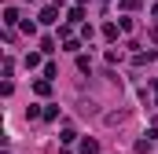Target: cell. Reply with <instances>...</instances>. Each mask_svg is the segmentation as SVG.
I'll return each instance as SVG.
<instances>
[{
  "mask_svg": "<svg viewBox=\"0 0 158 154\" xmlns=\"http://www.w3.org/2000/svg\"><path fill=\"white\" fill-rule=\"evenodd\" d=\"M77 154H99V143H96L92 136H85V140L77 143Z\"/></svg>",
  "mask_w": 158,
  "mask_h": 154,
  "instance_id": "1",
  "label": "cell"
},
{
  "mask_svg": "<svg viewBox=\"0 0 158 154\" xmlns=\"http://www.w3.org/2000/svg\"><path fill=\"white\" fill-rule=\"evenodd\" d=\"M40 22H44V26H55V22H59V7H55V4L44 7V11H40Z\"/></svg>",
  "mask_w": 158,
  "mask_h": 154,
  "instance_id": "2",
  "label": "cell"
},
{
  "mask_svg": "<svg viewBox=\"0 0 158 154\" xmlns=\"http://www.w3.org/2000/svg\"><path fill=\"white\" fill-rule=\"evenodd\" d=\"M19 18H22L19 7H4V22H7V26H19Z\"/></svg>",
  "mask_w": 158,
  "mask_h": 154,
  "instance_id": "3",
  "label": "cell"
},
{
  "mask_svg": "<svg viewBox=\"0 0 158 154\" xmlns=\"http://www.w3.org/2000/svg\"><path fill=\"white\" fill-rule=\"evenodd\" d=\"M33 92H37V95H48V92H52V81H48V77H40L37 84H33Z\"/></svg>",
  "mask_w": 158,
  "mask_h": 154,
  "instance_id": "4",
  "label": "cell"
},
{
  "mask_svg": "<svg viewBox=\"0 0 158 154\" xmlns=\"http://www.w3.org/2000/svg\"><path fill=\"white\" fill-rule=\"evenodd\" d=\"M66 22H85V4H77V7H70V18Z\"/></svg>",
  "mask_w": 158,
  "mask_h": 154,
  "instance_id": "5",
  "label": "cell"
},
{
  "mask_svg": "<svg viewBox=\"0 0 158 154\" xmlns=\"http://www.w3.org/2000/svg\"><path fill=\"white\" fill-rule=\"evenodd\" d=\"M118 30H121V26H114V22H107V26H103V37H107V40H118Z\"/></svg>",
  "mask_w": 158,
  "mask_h": 154,
  "instance_id": "6",
  "label": "cell"
},
{
  "mask_svg": "<svg viewBox=\"0 0 158 154\" xmlns=\"http://www.w3.org/2000/svg\"><path fill=\"white\" fill-rule=\"evenodd\" d=\"M63 51H81V40L77 37H66L63 40Z\"/></svg>",
  "mask_w": 158,
  "mask_h": 154,
  "instance_id": "7",
  "label": "cell"
},
{
  "mask_svg": "<svg viewBox=\"0 0 158 154\" xmlns=\"http://www.w3.org/2000/svg\"><path fill=\"white\" fill-rule=\"evenodd\" d=\"M40 51L52 55V51H55V37H44V40H40Z\"/></svg>",
  "mask_w": 158,
  "mask_h": 154,
  "instance_id": "8",
  "label": "cell"
},
{
  "mask_svg": "<svg viewBox=\"0 0 158 154\" xmlns=\"http://www.w3.org/2000/svg\"><path fill=\"white\" fill-rule=\"evenodd\" d=\"M118 26H121V33H132V26H136V22H132V18L125 15V18H118Z\"/></svg>",
  "mask_w": 158,
  "mask_h": 154,
  "instance_id": "9",
  "label": "cell"
},
{
  "mask_svg": "<svg viewBox=\"0 0 158 154\" xmlns=\"http://www.w3.org/2000/svg\"><path fill=\"white\" fill-rule=\"evenodd\" d=\"M59 140H63V143H74V140H77V132H74V128H63V136H59Z\"/></svg>",
  "mask_w": 158,
  "mask_h": 154,
  "instance_id": "10",
  "label": "cell"
},
{
  "mask_svg": "<svg viewBox=\"0 0 158 154\" xmlns=\"http://www.w3.org/2000/svg\"><path fill=\"white\" fill-rule=\"evenodd\" d=\"M26 66H30V70H33V66H40V55H37V51H30V55H26Z\"/></svg>",
  "mask_w": 158,
  "mask_h": 154,
  "instance_id": "11",
  "label": "cell"
},
{
  "mask_svg": "<svg viewBox=\"0 0 158 154\" xmlns=\"http://www.w3.org/2000/svg\"><path fill=\"white\" fill-rule=\"evenodd\" d=\"M151 151V136H147V140H140V143H136V154H147Z\"/></svg>",
  "mask_w": 158,
  "mask_h": 154,
  "instance_id": "12",
  "label": "cell"
},
{
  "mask_svg": "<svg viewBox=\"0 0 158 154\" xmlns=\"http://www.w3.org/2000/svg\"><path fill=\"white\" fill-rule=\"evenodd\" d=\"M77 70H81V74H88V70H92V63H88L85 55H77Z\"/></svg>",
  "mask_w": 158,
  "mask_h": 154,
  "instance_id": "13",
  "label": "cell"
},
{
  "mask_svg": "<svg viewBox=\"0 0 158 154\" xmlns=\"http://www.w3.org/2000/svg\"><path fill=\"white\" fill-rule=\"evenodd\" d=\"M59 117V107H44V121H55Z\"/></svg>",
  "mask_w": 158,
  "mask_h": 154,
  "instance_id": "14",
  "label": "cell"
},
{
  "mask_svg": "<svg viewBox=\"0 0 158 154\" xmlns=\"http://www.w3.org/2000/svg\"><path fill=\"white\" fill-rule=\"evenodd\" d=\"M121 7H125V11H136V7H140V0H121Z\"/></svg>",
  "mask_w": 158,
  "mask_h": 154,
  "instance_id": "15",
  "label": "cell"
},
{
  "mask_svg": "<svg viewBox=\"0 0 158 154\" xmlns=\"http://www.w3.org/2000/svg\"><path fill=\"white\" fill-rule=\"evenodd\" d=\"M151 15H155V18H158V4H155V7H151Z\"/></svg>",
  "mask_w": 158,
  "mask_h": 154,
  "instance_id": "16",
  "label": "cell"
},
{
  "mask_svg": "<svg viewBox=\"0 0 158 154\" xmlns=\"http://www.w3.org/2000/svg\"><path fill=\"white\" fill-rule=\"evenodd\" d=\"M151 37H155V40H158V26H155V33H151Z\"/></svg>",
  "mask_w": 158,
  "mask_h": 154,
  "instance_id": "17",
  "label": "cell"
},
{
  "mask_svg": "<svg viewBox=\"0 0 158 154\" xmlns=\"http://www.w3.org/2000/svg\"><path fill=\"white\" fill-rule=\"evenodd\" d=\"M155 95H158V81H155Z\"/></svg>",
  "mask_w": 158,
  "mask_h": 154,
  "instance_id": "18",
  "label": "cell"
},
{
  "mask_svg": "<svg viewBox=\"0 0 158 154\" xmlns=\"http://www.w3.org/2000/svg\"><path fill=\"white\" fill-rule=\"evenodd\" d=\"M63 154H66V151H63Z\"/></svg>",
  "mask_w": 158,
  "mask_h": 154,
  "instance_id": "19",
  "label": "cell"
}]
</instances>
